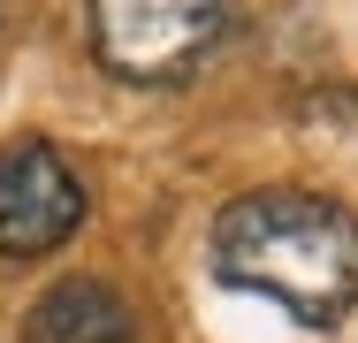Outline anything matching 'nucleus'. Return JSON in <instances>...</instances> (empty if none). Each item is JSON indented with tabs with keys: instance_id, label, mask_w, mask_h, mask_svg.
Masks as SVG:
<instances>
[{
	"instance_id": "39448f33",
	"label": "nucleus",
	"mask_w": 358,
	"mask_h": 343,
	"mask_svg": "<svg viewBox=\"0 0 358 343\" xmlns=\"http://www.w3.org/2000/svg\"><path fill=\"white\" fill-rule=\"evenodd\" d=\"M0 15H8V0H0Z\"/></svg>"
},
{
	"instance_id": "f257e3e1",
	"label": "nucleus",
	"mask_w": 358,
	"mask_h": 343,
	"mask_svg": "<svg viewBox=\"0 0 358 343\" xmlns=\"http://www.w3.org/2000/svg\"><path fill=\"white\" fill-rule=\"evenodd\" d=\"M214 267L289 321L336 328L358 305V214L320 191H252L214 221Z\"/></svg>"
},
{
	"instance_id": "f03ea898",
	"label": "nucleus",
	"mask_w": 358,
	"mask_h": 343,
	"mask_svg": "<svg viewBox=\"0 0 358 343\" xmlns=\"http://www.w3.org/2000/svg\"><path fill=\"white\" fill-rule=\"evenodd\" d=\"M236 23V0H92V54L122 84H176Z\"/></svg>"
},
{
	"instance_id": "7ed1b4c3",
	"label": "nucleus",
	"mask_w": 358,
	"mask_h": 343,
	"mask_svg": "<svg viewBox=\"0 0 358 343\" xmlns=\"http://www.w3.org/2000/svg\"><path fill=\"white\" fill-rule=\"evenodd\" d=\"M84 221V183L46 137H15L0 145V252L8 260H38L54 244H69Z\"/></svg>"
},
{
	"instance_id": "20e7f679",
	"label": "nucleus",
	"mask_w": 358,
	"mask_h": 343,
	"mask_svg": "<svg viewBox=\"0 0 358 343\" xmlns=\"http://www.w3.org/2000/svg\"><path fill=\"white\" fill-rule=\"evenodd\" d=\"M23 343H145V336H138V313L107 282H54L31 305Z\"/></svg>"
}]
</instances>
